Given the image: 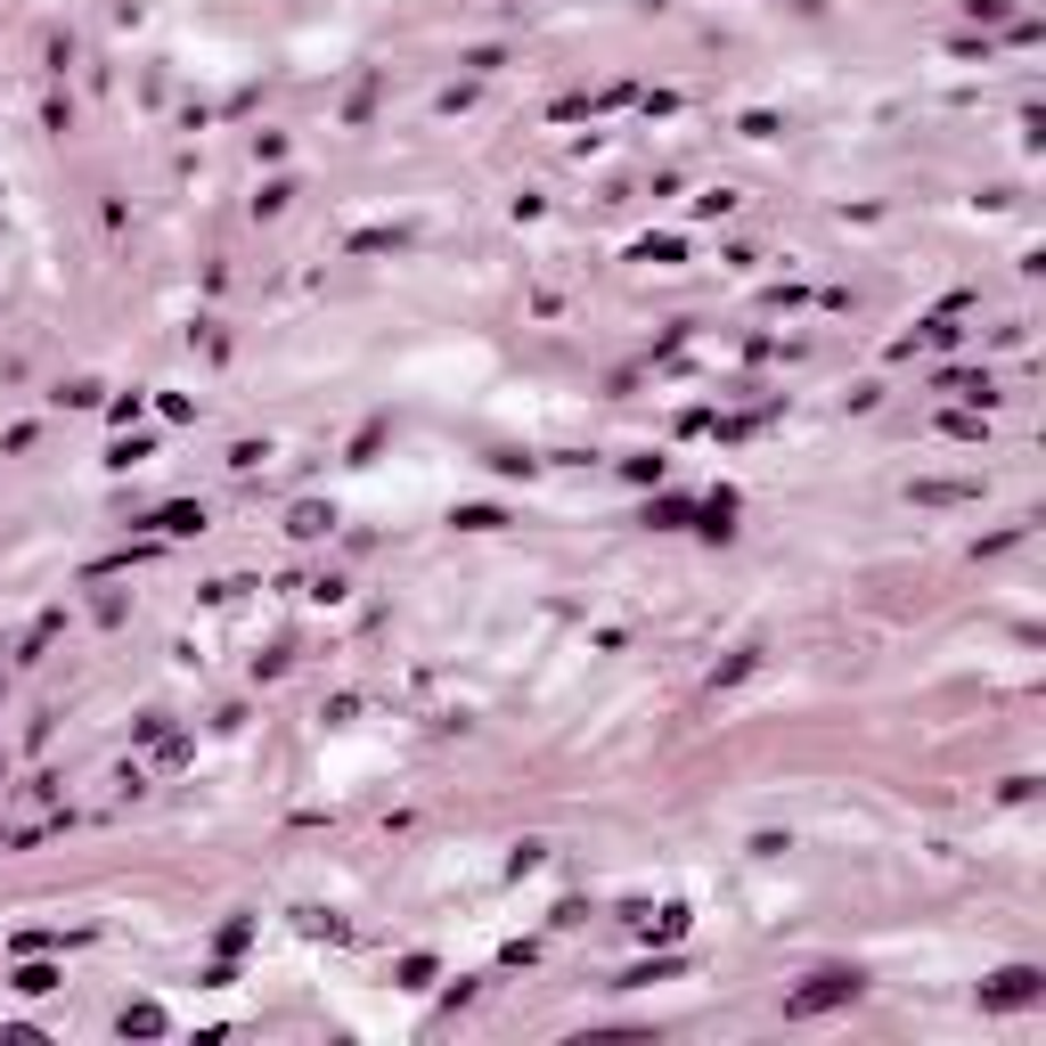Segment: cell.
I'll list each match as a JSON object with an SVG mask.
<instances>
[{"mask_svg":"<svg viewBox=\"0 0 1046 1046\" xmlns=\"http://www.w3.org/2000/svg\"><path fill=\"white\" fill-rule=\"evenodd\" d=\"M458 523H467V532H499L508 515H499V508H458Z\"/></svg>","mask_w":1046,"mask_h":1046,"instance_id":"obj_6","label":"cell"},{"mask_svg":"<svg viewBox=\"0 0 1046 1046\" xmlns=\"http://www.w3.org/2000/svg\"><path fill=\"white\" fill-rule=\"evenodd\" d=\"M123 1038H164V1006H148V997L123 1006Z\"/></svg>","mask_w":1046,"mask_h":1046,"instance_id":"obj_3","label":"cell"},{"mask_svg":"<svg viewBox=\"0 0 1046 1046\" xmlns=\"http://www.w3.org/2000/svg\"><path fill=\"white\" fill-rule=\"evenodd\" d=\"M197 523H205V508H188V499H172V508L156 515V532H172V540H180V532H197Z\"/></svg>","mask_w":1046,"mask_h":1046,"instance_id":"obj_4","label":"cell"},{"mask_svg":"<svg viewBox=\"0 0 1046 1046\" xmlns=\"http://www.w3.org/2000/svg\"><path fill=\"white\" fill-rule=\"evenodd\" d=\"M867 990V981L859 973H850V965H818V973H809L802 981V990H793L785 997V1022H809V1014H834V1006H850V997H859Z\"/></svg>","mask_w":1046,"mask_h":1046,"instance_id":"obj_1","label":"cell"},{"mask_svg":"<svg viewBox=\"0 0 1046 1046\" xmlns=\"http://www.w3.org/2000/svg\"><path fill=\"white\" fill-rule=\"evenodd\" d=\"M17 990H25V997H41V990H57V965H41V956H33V965H17Z\"/></svg>","mask_w":1046,"mask_h":1046,"instance_id":"obj_5","label":"cell"},{"mask_svg":"<svg viewBox=\"0 0 1046 1046\" xmlns=\"http://www.w3.org/2000/svg\"><path fill=\"white\" fill-rule=\"evenodd\" d=\"M1038 990H1046L1038 965H1006L990 990H981V1006H997V1014H1006V1006H1038Z\"/></svg>","mask_w":1046,"mask_h":1046,"instance_id":"obj_2","label":"cell"}]
</instances>
